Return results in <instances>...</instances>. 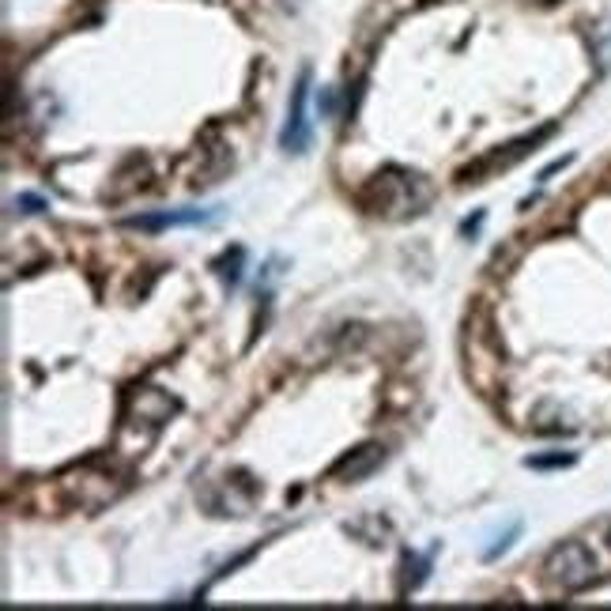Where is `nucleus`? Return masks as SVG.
Instances as JSON below:
<instances>
[{"mask_svg":"<svg viewBox=\"0 0 611 611\" xmlns=\"http://www.w3.org/2000/svg\"><path fill=\"white\" fill-rule=\"evenodd\" d=\"M404 566H407V573H404V592H407V589H419L423 577H427V558L404 555Z\"/></svg>","mask_w":611,"mask_h":611,"instance_id":"obj_8","label":"nucleus"},{"mask_svg":"<svg viewBox=\"0 0 611 611\" xmlns=\"http://www.w3.org/2000/svg\"><path fill=\"white\" fill-rule=\"evenodd\" d=\"M558 465H573L570 453H555V456H529V468H558Z\"/></svg>","mask_w":611,"mask_h":611,"instance_id":"obj_9","label":"nucleus"},{"mask_svg":"<svg viewBox=\"0 0 611 611\" xmlns=\"http://www.w3.org/2000/svg\"><path fill=\"white\" fill-rule=\"evenodd\" d=\"M280 4H283V8H298V0H280Z\"/></svg>","mask_w":611,"mask_h":611,"instance_id":"obj_12","label":"nucleus"},{"mask_svg":"<svg viewBox=\"0 0 611 611\" xmlns=\"http://www.w3.org/2000/svg\"><path fill=\"white\" fill-rule=\"evenodd\" d=\"M136 407H140V419H147L151 427H159L163 419H170L174 415V400H170L166 393H159V389H140L136 393Z\"/></svg>","mask_w":611,"mask_h":611,"instance_id":"obj_7","label":"nucleus"},{"mask_svg":"<svg viewBox=\"0 0 611 611\" xmlns=\"http://www.w3.org/2000/svg\"><path fill=\"white\" fill-rule=\"evenodd\" d=\"M543 582L558 592H582L597 582V558L585 543L566 540L543 558Z\"/></svg>","mask_w":611,"mask_h":611,"instance_id":"obj_2","label":"nucleus"},{"mask_svg":"<svg viewBox=\"0 0 611 611\" xmlns=\"http://www.w3.org/2000/svg\"><path fill=\"white\" fill-rule=\"evenodd\" d=\"M431 189L419 174H404V170H385L370 181V189L363 193V204L378 215H404V212H419L427 204Z\"/></svg>","mask_w":611,"mask_h":611,"instance_id":"obj_1","label":"nucleus"},{"mask_svg":"<svg viewBox=\"0 0 611 611\" xmlns=\"http://www.w3.org/2000/svg\"><path fill=\"white\" fill-rule=\"evenodd\" d=\"M607 548H611V529H607Z\"/></svg>","mask_w":611,"mask_h":611,"instance_id":"obj_13","label":"nucleus"},{"mask_svg":"<svg viewBox=\"0 0 611 611\" xmlns=\"http://www.w3.org/2000/svg\"><path fill=\"white\" fill-rule=\"evenodd\" d=\"M385 461V449L381 446H363V449H351L344 461H339L336 468H332V475H339V480H366V475L373 472Z\"/></svg>","mask_w":611,"mask_h":611,"instance_id":"obj_5","label":"nucleus"},{"mask_svg":"<svg viewBox=\"0 0 611 611\" xmlns=\"http://www.w3.org/2000/svg\"><path fill=\"white\" fill-rule=\"evenodd\" d=\"M121 483L113 480L106 472H95V468H83V472H72L64 480V495L80 502V506H106L110 498H117Z\"/></svg>","mask_w":611,"mask_h":611,"instance_id":"obj_3","label":"nucleus"},{"mask_svg":"<svg viewBox=\"0 0 611 611\" xmlns=\"http://www.w3.org/2000/svg\"><path fill=\"white\" fill-rule=\"evenodd\" d=\"M208 212L189 208V212H159V215H132L125 219L129 230H163V227H181V223H204Z\"/></svg>","mask_w":611,"mask_h":611,"instance_id":"obj_6","label":"nucleus"},{"mask_svg":"<svg viewBox=\"0 0 611 611\" xmlns=\"http://www.w3.org/2000/svg\"><path fill=\"white\" fill-rule=\"evenodd\" d=\"M306 95H310V72L302 68V76L291 91V110H287V125H283V136L280 144L287 151H306L310 147V117H306Z\"/></svg>","mask_w":611,"mask_h":611,"instance_id":"obj_4","label":"nucleus"},{"mask_svg":"<svg viewBox=\"0 0 611 611\" xmlns=\"http://www.w3.org/2000/svg\"><path fill=\"white\" fill-rule=\"evenodd\" d=\"M23 204H27V212H42V200L38 197H23Z\"/></svg>","mask_w":611,"mask_h":611,"instance_id":"obj_11","label":"nucleus"},{"mask_svg":"<svg viewBox=\"0 0 611 611\" xmlns=\"http://www.w3.org/2000/svg\"><path fill=\"white\" fill-rule=\"evenodd\" d=\"M317 106H321V113H325V117H329V113L336 110V91H332V88H325V91H321V98H317Z\"/></svg>","mask_w":611,"mask_h":611,"instance_id":"obj_10","label":"nucleus"}]
</instances>
